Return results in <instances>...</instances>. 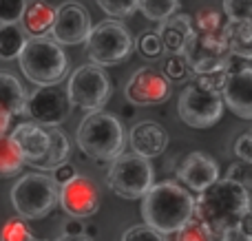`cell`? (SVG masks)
Returning <instances> with one entry per match:
<instances>
[{
	"instance_id": "6da1fadb",
	"label": "cell",
	"mask_w": 252,
	"mask_h": 241,
	"mask_svg": "<svg viewBox=\"0 0 252 241\" xmlns=\"http://www.w3.org/2000/svg\"><path fill=\"white\" fill-rule=\"evenodd\" d=\"M248 215L250 190L237 181L221 180V177L206 186L204 190H199V195L195 197V208H192V217L199 224H204L213 237H219L221 230L239 224Z\"/></svg>"
},
{
	"instance_id": "7a4b0ae2",
	"label": "cell",
	"mask_w": 252,
	"mask_h": 241,
	"mask_svg": "<svg viewBox=\"0 0 252 241\" xmlns=\"http://www.w3.org/2000/svg\"><path fill=\"white\" fill-rule=\"evenodd\" d=\"M192 208H195V197L177 181L153 184L142 197L144 224L161 235L175 233L186 221H190Z\"/></svg>"
},
{
	"instance_id": "3957f363",
	"label": "cell",
	"mask_w": 252,
	"mask_h": 241,
	"mask_svg": "<svg viewBox=\"0 0 252 241\" xmlns=\"http://www.w3.org/2000/svg\"><path fill=\"white\" fill-rule=\"evenodd\" d=\"M16 60L27 80H31L38 87L60 84L69 71V58L62 44H58L51 35L29 38Z\"/></svg>"
},
{
	"instance_id": "277c9868",
	"label": "cell",
	"mask_w": 252,
	"mask_h": 241,
	"mask_svg": "<svg viewBox=\"0 0 252 241\" xmlns=\"http://www.w3.org/2000/svg\"><path fill=\"white\" fill-rule=\"evenodd\" d=\"M126 133L113 113L93 111L78 126V146L95 162H111L124 151Z\"/></svg>"
},
{
	"instance_id": "5b68a950",
	"label": "cell",
	"mask_w": 252,
	"mask_h": 241,
	"mask_svg": "<svg viewBox=\"0 0 252 241\" xmlns=\"http://www.w3.org/2000/svg\"><path fill=\"white\" fill-rule=\"evenodd\" d=\"M84 44H87V58L91 60V64L97 66L120 64L126 58H130L135 49V40L128 27L111 18L91 27V33Z\"/></svg>"
},
{
	"instance_id": "8992f818",
	"label": "cell",
	"mask_w": 252,
	"mask_h": 241,
	"mask_svg": "<svg viewBox=\"0 0 252 241\" xmlns=\"http://www.w3.org/2000/svg\"><path fill=\"white\" fill-rule=\"evenodd\" d=\"M11 204L22 219H42L58 204V184L44 173H27L13 184Z\"/></svg>"
},
{
	"instance_id": "52a82bcc",
	"label": "cell",
	"mask_w": 252,
	"mask_h": 241,
	"mask_svg": "<svg viewBox=\"0 0 252 241\" xmlns=\"http://www.w3.org/2000/svg\"><path fill=\"white\" fill-rule=\"evenodd\" d=\"M113 84L104 69L97 64H82L69 75L66 82V97L71 106H78L82 111H102L106 102L111 100Z\"/></svg>"
},
{
	"instance_id": "ba28073f",
	"label": "cell",
	"mask_w": 252,
	"mask_h": 241,
	"mask_svg": "<svg viewBox=\"0 0 252 241\" xmlns=\"http://www.w3.org/2000/svg\"><path fill=\"white\" fill-rule=\"evenodd\" d=\"M153 177L155 173L148 159L135 153H120L115 159H111L106 184L122 199H142L153 186Z\"/></svg>"
},
{
	"instance_id": "9c48e42d",
	"label": "cell",
	"mask_w": 252,
	"mask_h": 241,
	"mask_svg": "<svg viewBox=\"0 0 252 241\" xmlns=\"http://www.w3.org/2000/svg\"><path fill=\"white\" fill-rule=\"evenodd\" d=\"M177 113L184 124L190 128H210L221 120L223 100L219 91L199 87L197 82L188 84L177 100Z\"/></svg>"
},
{
	"instance_id": "30bf717a",
	"label": "cell",
	"mask_w": 252,
	"mask_h": 241,
	"mask_svg": "<svg viewBox=\"0 0 252 241\" xmlns=\"http://www.w3.org/2000/svg\"><path fill=\"white\" fill-rule=\"evenodd\" d=\"M221 100L237 118L252 120V66L250 60L232 56L226 62Z\"/></svg>"
},
{
	"instance_id": "8fae6325",
	"label": "cell",
	"mask_w": 252,
	"mask_h": 241,
	"mask_svg": "<svg viewBox=\"0 0 252 241\" xmlns=\"http://www.w3.org/2000/svg\"><path fill=\"white\" fill-rule=\"evenodd\" d=\"M69 111L71 104L66 91H62L58 84L38 87L35 91L27 93L25 113L40 126H60L69 118Z\"/></svg>"
},
{
	"instance_id": "7c38bea8",
	"label": "cell",
	"mask_w": 252,
	"mask_h": 241,
	"mask_svg": "<svg viewBox=\"0 0 252 241\" xmlns=\"http://www.w3.org/2000/svg\"><path fill=\"white\" fill-rule=\"evenodd\" d=\"M184 56L190 64L192 75L223 69L230 58L223 31H215V33H197L195 31L192 40L184 49Z\"/></svg>"
},
{
	"instance_id": "4fadbf2b",
	"label": "cell",
	"mask_w": 252,
	"mask_h": 241,
	"mask_svg": "<svg viewBox=\"0 0 252 241\" xmlns=\"http://www.w3.org/2000/svg\"><path fill=\"white\" fill-rule=\"evenodd\" d=\"M91 27V16H89L87 7L78 0H64L56 9L49 35L58 44H82L87 42Z\"/></svg>"
},
{
	"instance_id": "5bb4252c",
	"label": "cell",
	"mask_w": 252,
	"mask_h": 241,
	"mask_svg": "<svg viewBox=\"0 0 252 241\" xmlns=\"http://www.w3.org/2000/svg\"><path fill=\"white\" fill-rule=\"evenodd\" d=\"M58 204L62 206V211L66 215L75 217V219L93 217L97 212V208H100V190L89 177L75 173L71 180L60 184Z\"/></svg>"
},
{
	"instance_id": "9a60e30c",
	"label": "cell",
	"mask_w": 252,
	"mask_h": 241,
	"mask_svg": "<svg viewBox=\"0 0 252 241\" xmlns=\"http://www.w3.org/2000/svg\"><path fill=\"white\" fill-rule=\"evenodd\" d=\"M124 95L135 106L161 104L170 97V80L153 66H142L128 78Z\"/></svg>"
},
{
	"instance_id": "2e32d148",
	"label": "cell",
	"mask_w": 252,
	"mask_h": 241,
	"mask_svg": "<svg viewBox=\"0 0 252 241\" xmlns=\"http://www.w3.org/2000/svg\"><path fill=\"white\" fill-rule=\"evenodd\" d=\"M219 175H221L219 173V164L210 155L199 153V151L186 155L177 168V180L182 184H186L190 190H195V193H199V190H204L213 181H217Z\"/></svg>"
},
{
	"instance_id": "e0dca14e",
	"label": "cell",
	"mask_w": 252,
	"mask_h": 241,
	"mask_svg": "<svg viewBox=\"0 0 252 241\" xmlns=\"http://www.w3.org/2000/svg\"><path fill=\"white\" fill-rule=\"evenodd\" d=\"M128 144L135 155L153 159L164 155V151L168 149V133L164 131L161 124L153 120H142L128 131Z\"/></svg>"
},
{
	"instance_id": "ac0fdd59",
	"label": "cell",
	"mask_w": 252,
	"mask_h": 241,
	"mask_svg": "<svg viewBox=\"0 0 252 241\" xmlns=\"http://www.w3.org/2000/svg\"><path fill=\"white\" fill-rule=\"evenodd\" d=\"M9 137H11L18 153L25 159V166H31V164L38 162L47 153V146H49L47 126H40L35 122H22L13 128V133Z\"/></svg>"
},
{
	"instance_id": "d6986e66",
	"label": "cell",
	"mask_w": 252,
	"mask_h": 241,
	"mask_svg": "<svg viewBox=\"0 0 252 241\" xmlns=\"http://www.w3.org/2000/svg\"><path fill=\"white\" fill-rule=\"evenodd\" d=\"M161 40V47L168 53H184L188 42L195 35V25L188 13H173L166 20L159 22V29L155 31Z\"/></svg>"
},
{
	"instance_id": "ffe728a7",
	"label": "cell",
	"mask_w": 252,
	"mask_h": 241,
	"mask_svg": "<svg viewBox=\"0 0 252 241\" xmlns=\"http://www.w3.org/2000/svg\"><path fill=\"white\" fill-rule=\"evenodd\" d=\"M53 16H56V7L47 0H31L25 4L20 20L22 31L29 38H40V35H49L53 25Z\"/></svg>"
},
{
	"instance_id": "44dd1931",
	"label": "cell",
	"mask_w": 252,
	"mask_h": 241,
	"mask_svg": "<svg viewBox=\"0 0 252 241\" xmlns=\"http://www.w3.org/2000/svg\"><path fill=\"white\" fill-rule=\"evenodd\" d=\"M47 133H49V146H47V153L33 162L31 166L38 168L42 173H51L53 168H58L60 164H64L69 159V153H71V144H69V137L64 135V131L58 126H47Z\"/></svg>"
},
{
	"instance_id": "7402d4cb",
	"label": "cell",
	"mask_w": 252,
	"mask_h": 241,
	"mask_svg": "<svg viewBox=\"0 0 252 241\" xmlns=\"http://www.w3.org/2000/svg\"><path fill=\"white\" fill-rule=\"evenodd\" d=\"M223 38L228 44V53L241 60L252 58V22H223Z\"/></svg>"
},
{
	"instance_id": "603a6c76",
	"label": "cell",
	"mask_w": 252,
	"mask_h": 241,
	"mask_svg": "<svg viewBox=\"0 0 252 241\" xmlns=\"http://www.w3.org/2000/svg\"><path fill=\"white\" fill-rule=\"evenodd\" d=\"M27 104V89L13 73L0 71V109L9 115H22Z\"/></svg>"
},
{
	"instance_id": "cb8c5ba5",
	"label": "cell",
	"mask_w": 252,
	"mask_h": 241,
	"mask_svg": "<svg viewBox=\"0 0 252 241\" xmlns=\"http://www.w3.org/2000/svg\"><path fill=\"white\" fill-rule=\"evenodd\" d=\"M27 40H29V35L22 31L18 22L0 25V60H16Z\"/></svg>"
},
{
	"instance_id": "d4e9b609",
	"label": "cell",
	"mask_w": 252,
	"mask_h": 241,
	"mask_svg": "<svg viewBox=\"0 0 252 241\" xmlns=\"http://www.w3.org/2000/svg\"><path fill=\"white\" fill-rule=\"evenodd\" d=\"M25 166V159L18 153L16 144L11 142L9 135L0 137V177H11L18 175Z\"/></svg>"
},
{
	"instance_id": "484cf974",
	"label": "cell",
	"mask_w": 252,
	"mask_h": 241,
	"mask_svg": "<svg viewBox=\"0 0 252 241\" xmlns=\"http://www.w3.org/2000/svg\"><path fill=\"white\" fill-rule=\"evenodd\" d=\"M182 0H137V9L144 13L146 20L161 22L168 16L177 13V7Z\"/></svg>"
},
{
	"instance_id": "4316f807",
	"label": "cell",
	"mask_w": 252,
	"mask_h": 241,
	"mask_svg": "<svg viewBox=\"0 0 252 241\" xmlns=\"http://www.w3.org/2000/svg\"><path fill=\"white\" fill-rule=\"evenodd\" d=\"M166 241H215V237L210 235V230L206 228L204 224H199V221L192 217V219L186 221L179 230L166 235Z\"/></svg>"
},
{
	"instance_id": "83f0119b",
	"label": "cell",
	"mask_w": 252,
	"mask_h": 241,
	"mask_svg": "<svg viewBox=\"0 0 252 241\" xmlns=\"http://www.w3.org/2000/svg\"><path fill=\"white\" fill-rule=\"evenodd\" d=\"M0 241H33L31 228L27 226V219L11 217L9 221H4V226L0 228Z\"/></svg>"
},
{
	"instance_id": "f1b7e54d",
	"label": "cell",
	"mask_w": 252,
	"mask_h": 241,
	"mask_svg": "<svg viewBox=\"0 0 252 241\" xmlns=\"http://www.w3.org/2000/svg\"><path fill=\"white\" fill-rule=\"evenodd\" d=\"M164 75L173 82H182V80H188L192 75L190 64H188L186 56L184 53H170V58L164 64Z\"/></svg>"
},
{
	"instance_id": "f546056e",
	"label": "cell",
	"mask_w": 252,
	"mask_h": 241,
	"mask_svg": "<svg viewBox=\"0 0 252 241\" xmlns=\"http://www.w3.org/2000/svg\"><path fill=\"white\" fill-rule=\"evenodd\" d=\"M192 25H195L197 33H215V31H221L223 20L221 13L215 9H199L197 16L192 18Z\"/></svg>"
},
{
	"instance_id": "4dcf8cb0",
	"label": "cell",
	"mask_w": 252,
	"mask_h": 241,
	"mask_svg": "<svg viewBox=\"0 0 252 241\" xmlns=\"http://www.w3.org/2000/svg\"><path fill=\"white\" fill-rule=\"evenodd\" d=\"M137 51L142 53L146 60H157V58L164 53V47H161V40H159V35L155 33V31H144L142 35H139V40H137Z\"/></svg>"
},
{
	"instance_id": "1f68e13d",
	"label": "cell",
	"mask_w": 252,
	"mask_h": 241,
	"mask_svg": "<svg viewBox=\"0 0 252 241\" xmlns=\"http://www.w3.org/2000/svg\"><path fill=\"white\" fill-rule=\"evenodd\" d=\"M223 13L232 22H252V0H223Z\"/></svg>"
},
{
	"instance_id": "d6a6232c",
	"label": "cell",
	"mask_w": 252,
	"mask_h": 241,
	"mask_svg": "<svg viewBox=\"0 0 252 241\" xmlns=\"http://www.w3.org/2000/svg\"><path fill=\"white\" fill-rule=\"evenodd\" d=\"M97 4L111 18H128L137 11V0H97Z\"/></svg>"
},
{
	"instance_id": "836d02e7",
	"label": "cell",
	"mask_w": 252,
	"mask_h": 241,
	"mask_svg": "<svg viewBox=\"0 0 252 241\" xmlns=\"http://www.w3.org/2000/svg\"><path fill=\"white\" fill-rule=\"evenodd\" d=\"M219 241H252L250 215L244 217L239 224L228 226L226 230H221V233H219Z\"/></svg>"
},
{
	"instance_id": "e575fe53",
	"label": "cell",
	"mask_w": 252,
	"mask_h": 241,
	"mask_svg": "<svg viewBox=\"0 0 252 241\" xmlns=\"http://www.w3.org/2000/svg\"><path fill=\"white\" fill-rule=\"evenodd\" d=\"M122 241H166V235L157 233L155 228L146 224H137V226H130L128 230H124Z\"/></svg>"
},
{
	"instance_id": "d590c367",
	"label": "cell",
	"mask_w": 252,
	"mask_h": 241,
	"mask_svg": "<svg viewBox=\"0 0 252 241\" xmlns=\"http://www.w3.org/2000/svg\"><path fill=\"white\" fill-rule=\"evenodd\" d=\"M27 0H0V25L7 22H20Z\"/></svg>"
},
{
	"instance_id": "8d00e7d4",
	"label": "cell",
	"mask_w": 252,
	"mask_h": 241,
	"mask_svg": "<svg viewBox=\"0 0 252 241\" xmlns=\"http://www.w3.org/2000/svg\"><path fill=\"white\" fill-rule=\"evenodd\" d=\"M223 80H226V66L219 71H210V73H197L195 82L204 89H210V91H221Z\"/></svg>"
},
{
	"instance_id": "74e56055",
	"label": "cell",
	"mask_w": 252,
	"mask_h": 241,
	"mask_svg": "<svg viewBox=\"0 0 252 241\" xmlns=\"http://www.w3.org/2000/svg\"><path fill=\"white\" fill-rule=\"evenodd\" d=\"M226 180L237 181V184H241V186H246V188H248V186H250V181H252V171H250V164H246V162L230 164V168H228V173H226Z\"/></svg>"
},
{
	"instance_id": "f35d334b",
	"label": "cell",
	"mask_w": 252,
	"mask_h": 241,
	"mask_svg": "<svg viewBox=\"0 0 252 241\" xmlns=\"http://www.w3.org/2000/svg\"><path fill=\"white\" fill-rule=\"evenodd\" d=\"M235 155L239 157V162L252 164V135H250V133H244V135L237 137V142H235Z\"/></svg>"
},
{
	"instance_id": "ab89813d",
	"label": "cell",
	"mask_w": 252,
	"mask_h": 241,
	"mask_svg": "<svg viewBox=\"0 0 252 241\" xmlns=\"http://www.w3.org/2000/svg\"><path fill=\"white\" fill-rule=\"evenodd\" d=\"M53 177H51V180L53 181H56V184L58 186H60V184H64V181L66 180H71V177H73L75 175V168L73 166H71V164H60V166H58V168H53Z\"/></svg>"
},
{
	"instance_id": "60d3db41",
	"label": "cell",
	"mask_w": 252,
	"mask_h": 241,
	"mask_svg": "<svg viewBox=\"0 0 252 241\" xmlns=\"http://www.w3.org/2000/svg\"><path fill=\"white\" fill-rule=\"evenodd\" d=\"M82 230H84L82 219H75V217H71V219L64 224V228H62V235H82Z\"/></svg>"
},
{
	"instance_id": "b9f144b4",
	"label": "cell",
	"mask_w": 252,
	"mask_h": 241,
	"mask_svg": "<svg viewBox=\"0 0 252 241\" xmlns=\"http://www.w3.org/2000/svg\"><path fill=\"white\" fill-rule=\"evenodd\" d=\"M9 124H11V115H9L4 109H0V137H2V135H7V128H9Z\"/></svg>"
},
{
	"instance_id": "7bdbcfd3",
	"label": "cell",
	"mask_w": 252,
	"mask_h": 241,
	"mask_svg": "<svg viewBox=\"0 0 252 241\" xmlns=\"http://www.w3.org/2000/svg\"><path fill=\"white\" fill-rule=\"evenodd\" d=\"M56 241H93V239L87 237V235H62V237Z\"/></svg>"
},
{
	"instance_id": "ee69618b",
	"label": "cell",
	"mask_w": 252,
	"mask_h": 241,
	"mask_svg": "<svg viewBox=\"0 0 252 241\" xmlns=\"http://www.w3.org/2000/svg\"><path fill=\"white\" fill-rule=\"evenodd\" d=\"M97 233V228L93 224H89V226H84V230H82V235H87V237H93V235Z\"/></svg>"
},
{
	"instance_id": "f6af8a7d",
	"label": "cell",
	"mask_w": 252,
	"mask_h": 241,
	"mask_svg": "<svg viewBox=\"0 0 252 241\" xmlns=\"http://www.w3.org/2000/svg\"><path fill=\"white\" fill-rule=\"evenodd\" d=\"M33 241H35V239H33Z\"/></svg>"
}]
</instances>
